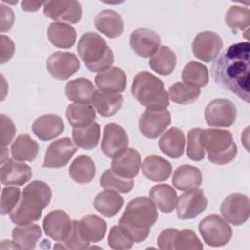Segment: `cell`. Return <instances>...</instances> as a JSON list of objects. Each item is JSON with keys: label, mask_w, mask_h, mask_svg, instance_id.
Returning a JSON list of instances; mask_svg holds the SVG:
<instances>
[{"label": "cell", "mask_w": 250, "mask_h": 250, "mask_svg": "<svg viewBox=\"0 0 250 250\" xmlns=\"http://www.w3.org/2000/svg\"><path fill=\"white\" fill-rule=\"evenodd\" d=\"M249 48L248 42L230 45L214 62L211 74L214 81L249 103Z\"/></svg>", "instance_id": "cell-1"}, {"label": "cell", "mask_w": 250, "mask_h": 250, "mask_svg": "<svg viewBox=\"0 0 250 250\" xmlns=\"http://www.w3.org/2000/svg\"><path fill=\"white\" fill-rule=\"evenodd\" d=\"M51 197L49 185L39 180L32 181L23 188L18 205L10 214L11 221L17 225H24L39 220Z\"/></svg>", "instance_id": "cell-2"}, {"label": "cell", "mask_w": 250, "mask_h": 250, "mask_svg": "<svg viewBox=\"0 0 250 250\" xmlns=\"http://www.w3.org/2000/svg\"><path fill=\"white\" fill-rule=\"evenodd\" d=\"M158 213L156 205L148 197H136L129 201L119 219L132 234L135 242H142L149 235L150 228L156 223Z\"/></svg>", "instance_id": "cell-3"}, {"label": "cell", "mask_w": 250, "mask_h": 250, "mask_svg": "<svg viewBox=\"0 0 250 250\" xmlns=\"http://www.w3.org/2000/svg\"><path fill=\"white\" fill-rule=\"evenodd\" d=\"M77 52L86 67L92 72L104 71L110 68L114 62L112 50L96 32H86L80 37Z\"/></svg>", "instance_id": "cell-4"}, {"label": "cell", "mask_w": 250, "mask_h": 250, "mask_svg": "<svg viewBox=\"0 0 250 250\" xmlns=\"http://www.w3.org/2000/svg\"><path fill=\"white\" fill-rule=\"evenodd\" d=\"M132 95L146 107H167L169 96L161 79L148 71H141L134 77Z\"/></svg>", "instance_id": "cell-5"}, {"label": "cell", "mask_w": 250, "mask_h": 250, "mask_svg": "<svg viewBox=\"0 0 250 250\" xmlns=\"http://www.w3.org/2000/svg\"><path fill=\"white\" fill-rule=\"evenodd\" d=\"M200 141L208 160L223 165L231 162L237 154V146L232 134L227 130L205 129L200 134Z\"/></svg>", "instance_id": "cell-6"}, {"label": "cell", "mask_w": 250, "mask_h": 250, "mask_svg": "<svg viewBox=\"0 0 250 250\" xmlns=\"http://www.w3.org/2000/svg\"><path fill=\"white\" fill-rule=\"evenodd\" d=\"M199 232L204 242L212 247H221L229 243L232 236L231 227L217 214L203 218L198 226Z\"/></svg>", "instance_id": "cell-7"}, {"label": "cell", "mask_w": 250, "mask_h": 250, "mask_svg": "<svg viewBox=\"0 0 250 250\" xmlns=\"http://www.w3.org/2000/svg\"><path fill=\"white\" fill-rule=\"evenodd\" d=\"M171 123V114L166 107H146L139 119V130L145 137L155 139Z\"/></svg>", "instance_id": "cell-8"}, {"label": "cell", "mask_w": 250, "mask_h": 250, "mask_svg": "<svg viewBox=\"0 0 250 250\" xmlns=\"http://www.w3.org/2000/svg\"><path fill=\"white\" fill-rule=\"evenodd\" d=\"M237 115L236 106L227 99L211 101L204 111L205 121L211 127H230Z\"/></svg>", "instance_id": "cell-9"}, {"label": "cell", "mask_w": 250, "mask_h": 250, "mask_svg": "<svg viewBox=\"0 0 250 250\" xmlns=\"http://www.w3.org/2000/svg\"><path fill=\"white\" fill-rule=\"evenodd\" d=\"M43 13L59 22L77 23L82 17V8L75 0H55L44 2Z\"/></svg>", "instance_id": "cell-10"}, {"label": "cell", "mask_w": 250, "mask_h": 250, "mask_svg": "<svg viewBox=\"0 0 250 250\" xmlns=\"http://www.w3.org/2000/svg\"><path fill=\"white\" fill-rule=\"evenodd\" d=\"M221 214L224 219L234 226L244 224L250 214V200L242 193L228 195L221 204Z\"/></svg>", "instance_id": "cell-11"}, {"label": "cell", "mask_w": 250, "mask_h": 250, "mask_svg": "<svg viewBox=\"0 0 250 250\" xmlns=\"http://www.w3.org/2000/svg\"><path fill=\"white\" fill-rule=\"evenodd\" d=\"M77 151L76 146L70 138L64 137L52 142L45 153L43 162L44 168H62Z\"/></svg>", "instance_id": "cell-12"}, {"label": "cell", "mask_w": 250, "mask_h": 250, "mask_svg": "<svg viewBox=\"0 0 250 250\" xmlns=\"http://www.w3.org/2000/svg\"><path fill=\"white\" fill-rule=\"evenodd\" d=\"M46 67L55 79L66 80L79 69L80 62L73 53L58 51L48 58Z\"/></svg>", "instance_id": "cell-13"}, {"label": "cell", "mask_w": 250, "mask_h": 250, "mask_svg": "<svg viewBox=\"0 0 250 250\" xmlns=\"http://www.w3.org/2000/svg\"><path fill=\"white\" fill-rule=\"evenodd\" d=\"M223 47V40L219 34L213 31H202L194 37L191 48L193 55L205 62L216 59Z\"/></svg>", "instance_id": "cell-14"}, {"label": "cell", "mask_w": 250, "mask_h": 250, "mask_svg": "<svg viewBox=\"0 0 250 250\" xmlns=\"http://www.w3.org/2000/svg\"><path fill=\"white\" fill-rule=\"evenodd\" d=\"M208 200L204 191L199 188L191 189L181 194L177 202V216L182 220L197 217L207 207Z\"/></svg>", "instance_id": "cell-15"}, {"label": "cell", "mask_w": 250, "mask_h": 250, "mask_svg": "<svg viewBox=\"0 0 250 250\" xmlns=\"http://www.w3.org/2000/svg\"><path fill=\"white\" fill-rule=\"evenodd\" d=\"M129 144L126 131L117 123H107L104 128L101 149L107 157H114L125 150Z\"/></svg>", "instance_id": "cell-16"}, {"label": "cell", "mask_w": 250, "mask_h": 250, "mask_svg": "<svg viewBox=\"0 0 250 250\" xmlns=\"http://www.w3.org/2000/svg\"><path fill=\"white\" fill-rule=\"evenodd\" d=\"M73 227V221L62 210H55L46 215L43 220L45 233L58 242H64Z\"/></svg>", "instance_id": "cell-17"}, {"label": "cell", "mask_w": 250, "mask_h": 250, "mask_svg": "<svg viewBox=\"0 0 250 250\" xmlns=\"http://www.w3.org/2000/svg\"><path fill=\"white\" fill-rule=\"evenodd\" d=\"M160 36L148 28H137L130 35L131 49L142 58L151 57L160 47Z\"/></svg>", "instance_id": "cell-18"}, {"label": "cell", "mask_w": 250, "mask_h": 250, "mask_svg": "<svg viewBox=\"0 0 250 250\" xmlns=\"http://www.w3.org/2000/svg\"><path fill=\"white\" fill-rule=\"evenodd\" d=\"M32 177L30 166L22 161L7 159L0 168L1 184L5 186H23Z\"/></svg>", "instance_id": "cell-19"}, {"label": "cell", "mask_w": 250, "mask_h": 250, "mask_svg": "<svg viewBox=\"0 0 250 250\" xmlns=\"http://www.w3.org/2000/svg\"><path fill=\"white\" fill-rule=\"evenodd\" d=\"M141 168V155L134 149L127 147L111 161V170L118 176L133 179L139 174Z\"/></svg>", "instance_id": "cell-20"}, {"label": "cell", "mask_w": 250, "mask_h": 250, "mask_svg": "<svg viewBox=\"0 0 250 250\" xmlns=\"http://www.w3.org/2000/svg\"><path fill=\"white\" fill-rule=\"evenodd\" d=\"M78 233L81 239L87 243H97L104 239L107 226L106 222L97 215H87L76 220Z\"/></svg>", "instance_id": "cell-21"}, {"label": "cell", "mask_w": 250, "mask_h": 250, "mask_svg": "<svg viewBox=\"0 0 250 250\" xmlns=\"http://www.w3.org/2000/svg\"><path fill=\"white\" fill-rule=\"evenodd\" d=\"M63 130V121L57 114H44L32 124L33 134L41 141L53 140L60 136Z\"/></svg>", "instance_id": "cell-22"}, {"label": "cell", "mask_w": 250, "mask_h": 250, "mask_svg": "<svg viewBox=\"0 0 250 250\" xmlns=\"http://www.w3.org/2000/svg\"><path fill=\"white\" fill-rule=\"evenodd\" d=\"M95 83L101 91L119 94L126 89L127 76L121 68L113 66L99 72L95 77Z\"/></svg>", "instance_id": "cell-23"}, {"label": "cell", "mask_w": 250, "mask_h": 250, "mask_svg": "<svg viewBox=\"0 0 250 250\" xmlns=\"http://www.w3.org/2000/svg\"><path fill=\"white\" fill-rule=\"evenodd\" d=\"M95 26L108 38H117L124 30L122 17L113 10L101 11L95 18Z\"/></svg>", "instance_id": "cell-24"}, {"label": "cell", "mask_w": 250, "mask_h": 250, "mask_svg": "<svg viewBox=\"0 0 250 250\" xmlns=\"http://www.w3.org/2000/svg\"><path fill=\"white\" fill-rule=\"evenodd\" d=\"M91 103L101 116L110 117L121 108L123 97L117 93L97 90L92 97Z\"/></svg>", "instance_id": "cell-25"}, {"label": "cell", "mask_w": 250, "mask_h": 250, "mask_svg": "<svg viewBox=\"0 0 250 250\" xmlns=\"http://www.w3.org/2000/svg\"><path fill=\"white\" fill-rule=\"evenodd\" d=\"M142 171L145 177L152 182L168 180L172 174V164L158 155H148L142 163Z\"/></svg>", "instance_id": "cell-26"}, {"label": "cell", "mask_w": 250, "mask_h": 250, "mask_svg": "<svg viewBox=\"0 0 250 250\" xmlns=\"http://www.w3.org/2000/svg\"><path fill=\"white\" fill-rule=\"evenodd\" d=\"M172 182L177 189L188 191L199 188L202 183V174L197 167L184 164L176 169Z\"/></svg>", "instance_id": "cell-27"}, {"label": "cell", "mask_w": 250, "mask_h": 250, "mask_svg": "<svg viewBox=\"0 0 250 250\" xmlns=\"http://www.w3.org/2000/svg\"><path fill=\"white\" fill-rule=\"evenodd\" d=\"M185 145V134L181 129L176 127H172L166 131L158 142L161 152L171 158L181 157L184 154Z\"/></svg>", "instance_id": "cell-28"}, {"label": "cell", "mask_w": 250, "mask_h": 250, "mask_svg": "<svg viewBox=\"0 0 250 250\" xmlns=\"http://www.w3.org/2000/svg\"><path fill=\"white\" fill-rule=\"evenodd\" d=\"M49 41L57 48H71L76 41L75 28L64 22L54 21L47 30Z\"/></svg>", "instance_id": "cell-29"}, {"label": "cell", "mask_w": 250, "mask_h": 250, "mask_svg": "<svg viewBox=\"0 0 250 250\" xmlns=\"http://www.w3.org/2000/svg\"><path fill=\"white\" fill-rule=\"evenodd\" d=\"M95 91L92 81L84 77L68 81L64 90L68 100L81 104H89Z\"/></svg>", "instance_id": "cell-30"}, {"label": "cell", "mask_w": 250, "mask_h": 250, "mask_svg": "<svg viewBox=\"0 0 250 250\" xmlns=\"http://www.w3.org/2000/svg\"><path fill=\"white\" fill-rule=\"evenodd\" d=\"M42 236V230L36 224H24L15 227L12 231L13 241L23 250H31L36 247Z\"/></svg>", "instance_id": "cell-31"}, {"label": "cell", "mask_w": 250, "mask_h": 250, "mask_svg": "<svg viewBox=\"0 0 250 250\" xmlns=\"http://www.w3.org/2000/svg\"><path fill=\"white\" fill-rule=\"evenodd\" d=\"M149 195L154 204L163 213H171L177 207V192L171 186L167 184L153 186L149 190Z\"/></svg>", "instance_id": "cell-32"}, {"label": "cell", "mask_w": 250, "mask_h": 250, "mask_svg": "<svg viewBox=\"0 0 250 250\" xmlns=\"http://www.w3.org/2000/svg\"><path fill=\"white\" fill-rule=\"evenodd\" d=\"M123 203L124 200L121 195L108 189L98 193L93 202L96 210L104 217L115 216L121 210Z\"/></svg>", "instance_id": "cell-33"}, {"label": "cell", "mask_w": 250, "mask_h": 250, "mask_svg": "<svg viewBox=\"0 0 250 250\" xmlns=\"http://www.w3.org/2000/svg\"><path fill=\"white\" fill-rule=\"evenodd\" d=\"M39 151V145L29 135H19L11 146L12 157L18 161H32Z\"/></svg>", "instance_id": "cell-34"}, {"label": "cell", "mask_w": 250, "mask_h": 250, "mask_svg": "<svg viewBox=\"0 0 250 250\" xmlns=\"http://www.w3.org/2000/svg\"><path fill=\"white\" fill-rule=\"evenodd\" d=\"M96 175V165L94 160L85 154L77 156L70 164L69 176L78 184H88L92 182Z\"/></svg>", "instance_id": "cell-35"}, {"label": "cell", "mask_w": 250, "mask_h": 250, "mask_svg": "<svg viewBox=\"0 0 250 250\" xmlns=\"http://www.w3.org/2000/svg\"><path fill=\"white\" fill-rule=\"evenodd\" d=\"M177 63V56L169 47L160 46L150 57L149 66L160 75H169L173 72Z\"/></svg>", "instance_id": "cell-36"}, {"label": "cell", "mask_w": 250, "mask_h": 250, "mask_svg": "<svg viewBox=\"0 0 250 250\" xmlns=\"http://www.w3.org/2000/svg\"><path fill=\"white\" fill-rule=\"evenodd\" d=\"M66 117L73 128L87 127L95 122L96 109L90 104H81L74 103L67 106Z\"/></svg>", "instance_id": "cell-37"}, {"label": "cell", "mask_w": 250, "mask_h": 250, "mask_svg": "<svg viewBox=\"0 0 250 250\" xmlns=\"http://www.w3.org/2000/svg\"><path fill=\"white\" fill-rule=\"evenodd\" d=\"M182 78L187 85L200 89L209 82L208 68L196 61H190L185 65L182 71Z\"/></svg>", "instance_id": "cell-38"}, {"label": "cell", "mask_w": 250, "mask_h": 250, "mask_svg": "<svg viewBox=\"0 0 250 250\" xmlns=\"http://www.w3.org/2000/svg\"><path fill=\"white\" fill-rule=\"evenodd\" d=\"M101 137L99 123L93 122L87 127L73 128L72 140L76 146L83 149H92L98 146Z\"/></svg>", "instance_id": "cell-39"}, {"label": "cell", "mask_w": 250, "mask_h": 250, "mask_svg": "<svg viewBox=\"0 0 250 250\" xmlns=\"http://www.w3.org/2000/svg\"><path fill=\"white\" fill-rule=\"evenodd\" d=\"M168 96L175 104H189L199 98L200 89L187 85L184 82H176L169 88Z\"/></svg>", "instance_id": "cell-40"}, {"label": "cell", "mask_w": 250, "mask_h": 250, "mask_svg": "<svg viewBox=\"0 0 250 250\" xmlns=\"http://www.w3.org/2000/svg\"><path fill=\"white\" fill-rule=\"evenodd\" d=\"M100 185L104 189L120 193H128L134 188V180L120 177L111 169H107L102 174L100 178Z\"/></svg>", "instance_id": "cell-41"}, {"label": "cell", "mask_w": 250, "mask_h": 250, "mask_svg": "<svg viewBox=\"0 0 250 250\" xmlns=\"http://www.w3.org/2000/svg\"><path fill=\"white\" fill-rule=\"evenodd\" d=\"M226 24L236 32L237 30H244L250 24V11L246 7L231 6L225 17Z\"/></svg>", "instance_id": "cell-42"}, {"label": "cell", "mask_w": 250, "mask_h": 250, "mask_svg": "<svg viewBox=\"0 0 250 250\" xmlns=\"http://www.w3.org/2000/svg\"><path fill=\"white\" fill-rule=\"evenodd\" d=\"M134 242L132 234L124 226L119 224L111 227L107 238V243L110 248L126 250L132 248Z\"/></svg>", "instance_id": "cell-43"}, {"label": "cell", "mask_w": 250, "mask_h": 250, "mask_svg": "<svg viewBox=\"0 0 250 250\" xmlns=\"http://www.w3.org/2000/svg\"><path fill=\"white\" fill-rule=\"evenodd\" d=\"M201 128H193L188 134L187 155L194 161H200L205 157V150L200 141Z\"/></svg>", "instance_id": "cell-44"}, {"label": "cell", "mask_w": 250, "mask_h": 250, "mask_svg": "<svg viewBox=\"0 0 250 250\" xmlns=\"http://www.w3.org/2000/svg\"><path fill=\"white\" fill-rule=\"evenodd\" d=\"M175 247L177 250H201L203 249V244L191 229H183L178 231Z\"/></svg>", "instance_id": "cell-45"}, {"label": "cell", "mask_w": 250, "mask_h": 250, "mask_svg": "<svg viewBox=\"0 0 250 250\" xmlns=\"http://www.w3.org/2000/svg\"><path fill=\"white\" fill-rule=\"evenodd\" d=\"M21 198V190L16 187L3 188L1 193V206L0 211L2 215L11 214L16 208Z\"/></svg>", "instance_id": "cell-46"}, {"label": "cell", "mask_w": 250, "mask_h": 250, "mask_svg": "<svg viewBox=\"0 0 250 250\" xmlns=\"http://www.w3.org/2000/svg\"><path fill=\"white\" fill-rule=\"evenodd\" d=\"M0 122H1V140H0V144H1V147L6 146L7 145H9L15 135H16V126L13 122V120L5 115V114H1L0 115Z\"/></svg>", "instance_id": "cell-47"}, {"label": "cell", "mask_w": 250, "mask_h": 250, "mask_svg": "<svg viewBox=\"0 0 250 250\" xmlns=\"http://www.w3.org/2000/svg\"><path fill=\"white\" fill-rule=\"evenodd\" d=\"M178 229H166L162 230L157 238V244L161 250H174L176 237L178 234Z\"/></svg>", "instance_id": "cell-48"}, {"label": "cell", "mask_w": 250, "mask_h": 250, "mask_svg": "<svg viewBox=\"0 0 250 250\" xmlns=\"http://www.w3.org/2000/svg\"><path fill=\"white\" fill-rule=\"evenodd\" d=\"M65 244V248H69V249H86V248H90L89 243L83 241L78 233L77 230V226H76V220L73 221V227H72V230L68 236V238L64 241Z\"/></svg>", "instance_id": "cell-49"}, {"label": "cell", "mask_w": 250, "mask_h": 250, "mask_svg": "<svg viewBox=\"0 0 250 250\" xmlns=\"http://www.w3.org/2000/svg\"><path fill=\"white\" fill-rule=\"evenodd\" d=\"M0 57H1V63H5L9 60L12 59L15 53V44L12 39L6 35L0 36Z\"/></svg>", "instance_id": "cell-50"}, {"label": "cell", "mask_w": 250, "mask_h": 250, "mask_svg": "<svg viewBox=\"0 0 250 250\" xmlns=\"http://www.w3.org/2000/svg\"><path fill=\"white\" fill-rule=\"evenodd\" d=\"M1 32H6L11 29L14 23L15 15L11 8L1 4Z\"/></svg>", "instance_id": "cell-51"}, {"label": "cell", "mask_w": 250, "mask_h": 250, "mask_svg": "<svg viewBox=\"0 0 250 250\" xmlns=\"http://www.w3.org/2000/svg\"><path fill=\"white\" fill-rule=\"evenodd\" d=\"M42 5L43 2H30V1H22L21 2V9L24 12H35L37 11Z\"/></svg>", "instance_id": "cell-52"}]
</instances>
